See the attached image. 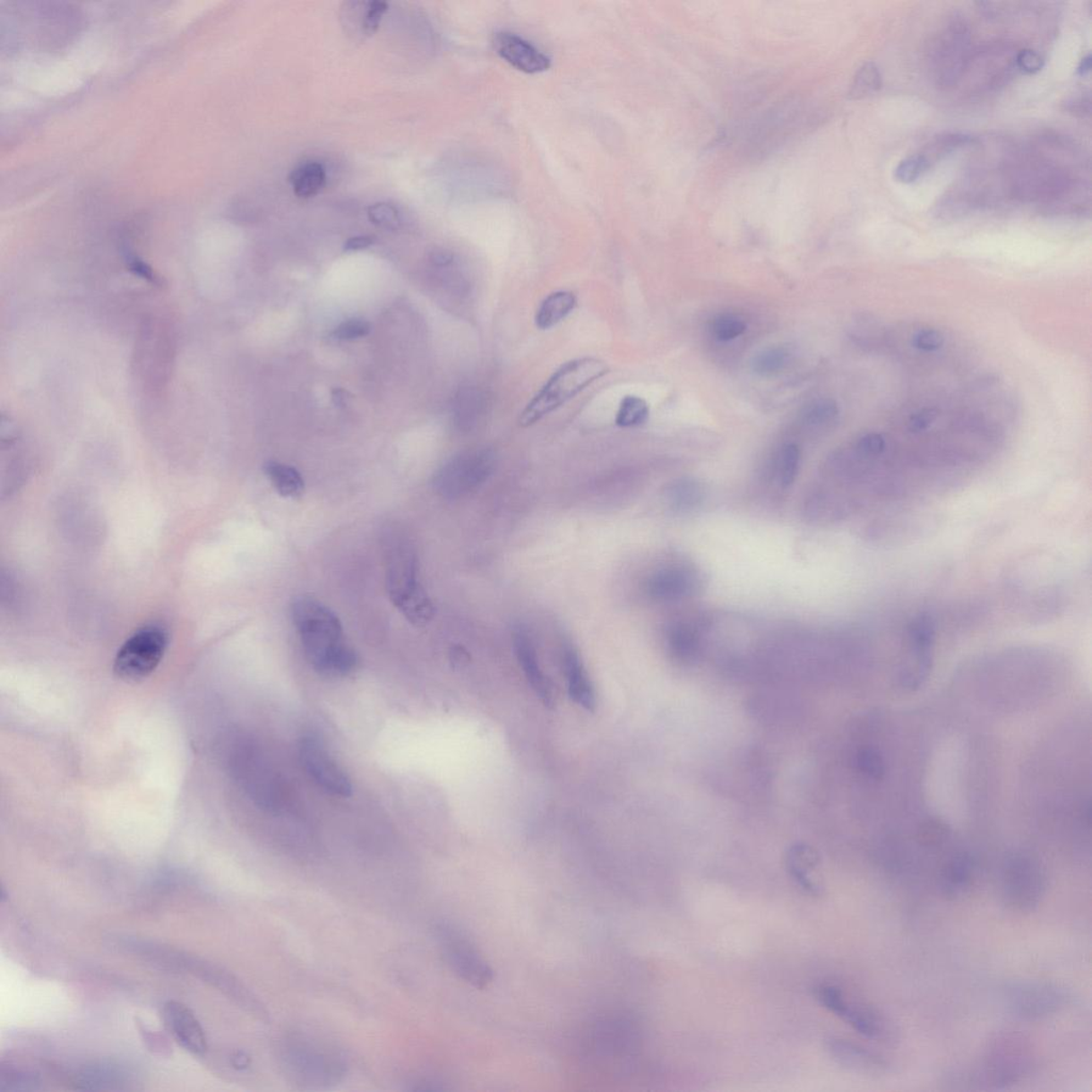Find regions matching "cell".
I'll list each match as a JSON object with an SVG mask.
<instances>
[{
	"instance_id": "obj_1",
	"label": "cell",
	"mask_w": 1092,
	"mask_h": 1092,
	"mask_svg": "<svg viewBox=\"0 0 1092 1092\" xmlns=\"http://www.w3.org/2000/svg\"><path fill=\"white\" fill-rule=\"evenodd\" d=\"M291 615L298 630L305 657L319 675L345 676L354 671L357 657L347 646L343 627L331 609L315 598H297Z\"/></svg>"
},
{
	"instance_id": "obj_2",
	"label": "cell",
	"mask_w": 1092,
	"mask_h": 1092,
	"mask_svg": "<svg viewBox=\"0 0 1092 1092\" xmlns=\"http://www.w3.org/2000/svg\"><path fill=\"white\" fill-rule=\"evenodd\" d=\"M277 1062L290 1084L307 1090L334 1088L348 1072L347 1058L338 1046L307 1033H291L279 1040Z\"/></svg>"
},
{
	"instance_id": "obj_3",
	"label": "cell",
	"mask_w": 1092,
	"mask_h": 1092,
	"mask_svg": "<svg viewBox=\"0 0 1092 1092\" xmlns=\"http://www.w3.org/2000/svg\"><path fill=\"white\" fill-rule=\"evenodd\" d=\"M1037 1058L1032 1041L1018 1032H1002L985 1045L981 1061L966 1075L977 1089L1004 1090L1032 1075Z\"/></svg>"
},
{
	"instance_id": "obj_4",
	"label": "cell",
	"mask_w": 1092,
	"mask_h": 1092,
	"mask_svg": "<svg viewBox=\"0 0 1092 1092\" xmlns=\"http://www.w3.org/2000/svg\"><path fill=\"white\" fill-rule=\"evenodd\" d=\"M386 547V586L391 602L417 626L433 619L434 609L427 593L417 580V559L410 540L400 533L388 537Z\"/></svg>"
},
{
	"instance_id": "obj_5",
	"label": "cell",
	"mask_w": 1092,
	"mask_h": 1092,
	"mask_svg": "<svg viewBox=\"0 0 1092 1092\" xmlns=\"http://www.w3.org/2000/svg\"><path fill=\"white\" fill-rule=\"evenodd\" d=\"M608 373L607 364L600 358L586 357L564 363L520 414V427H530L540 422Z\"/></svg>"
},
{
	"instance_id": "obj_6",
	"label": "cell",
	"mask_w": 1092,
	"mask_h": 1092,
	"mask_svg": "<svg viewBox=\"0 0 1092 1092\" xmlns=\"http://www.w3.org/2000/svg\"><path fill=\"white\" fill-rule=\"evenodd\" d=\"M1048 888V873L1037 856L1024 850L1006 856L1001 872L1000 894L1007 909L1030 914L1043 903Z\"/></svg>"
},
{
	"instance_id": "obj_7",
	"label": "cell",
	"mask_w": 1092,
	"mask_h": 1092,
	"mask_svg": "<svg viewBox=\"0 0 1092 1092\" xmlns=\"http://www.w3.org/2000/svg\"><path fill=\"white\" fill-rule=\"evenodd\" d=\"M970 59V28L960 16H950L929 45L928 70L934 85L940 89L956 86Z\"/></svg>"
},
{
	"instance_id": "obj_8",
	"label": "cell",
	"mask_w": 1092,
	"mask_h": 1092,
	"mask_svg": "<svg viewBox=\"0 0 1092 1092\" xmlns=\"http://www.w3.org/2000/svg\"><path fill=\"white\" fill-rule=\"evenodd\" d=\"M436 942L446 965L463 982L485 990L494 979V973L483 954L466 933L447 923L434 928Z\"/></svg>"
},
{
	"instance_id": "obj_9",
	"label": "cell",
	"mask_w": 1092,
	"mask_h": 1092,
	"mask_svg": "<svg viewBox=\"0 0 1092 1092\" xmlns=\"http://www.w3.org/2000/svg\"><path fill=\"white\" fill-rule=\"evenodd\" d=\"M495 463L494 452L486 448L459 453L435 474L434 489L450 500L466 496L489 479L494 472Z\"/></svg>"
},
{
	"instance_id": "obj_10",
	"label": "cell",
	"mask_w": 1092,
	"mask_h": 1092,
	"mask_svg": "<svg viewBox=\"0 0 1092 1092\" xmlns=\"http://www.w3.org/2000/svg\"><path fill=\"white\" fill-rule=\"evenodd\" d=\"M170 328L159 319H149L142 328L136 354V372L142 377L144 388L159 393L169 379L170 364L175 355Z\"/></svg>"
},
{
	"instance_id": "obj_11",
	"label": "cell",
	"mask_w": 1092,
	"mask_h": 1092,
	"mask_svg": "<svg viewBox=\"0 0 1092 1092\" xmlns=\"http://www.w3.org/2000/svg\"><path fill=\"white\" fill-rule=\"evenodd\" d=\"M168 646L160 626L149 625L134 632L121 647L115 660V674L125 682L147 679L159 667Z\"/></svg>"
},
{
	"instance_id": "obj_12",
	"label": "cell",
	"mask_w": 1092,
	"mask_h": 1092,
	"mask_svg": "<svg viewBox=\"0 0 1092 1092\" xmlns=\"http://www.w3.org/2000/svg\"><path fill=\"white\" fill-rule=\"evenodd\" d=\"M586 1060L596 1068L606 1071H619V1062L635 1048L634 1029L625 1019L606 1018L592 1023L587 1029L584 1041Z\"/></svg>"
},
{
	"instance_id": "obj_13",
	"label": "cell",
	"mask_w": 1092,
	"mask_h": 1092,
	"mask_svg": "<svg viewBox=\"0 0 1092 1092\" xmlns=\"http://www.w3.org/2000/svg\"><path fill=\"white\" fill-rule=\"evenodd\" d=\"M1008 1012L1019 1021L1037 1022L1054 1016L1068 1003L1065 990L1045 982H1017L1004 990Z\"/></svg>"
},
{
	"instance_id": "obj_14",
	"label": "cell",
	"mask_w": 1092,
	"mask_h": 1092,
	"mask_svg": "<svg viewBox=\"0 0 1092 1092\" xmlns=\"http://www.w3.org/2000/svg\"><path fill=\"white\" fill-rule=\"evenodd\" d=\"M816 998L828 1011L842 1019L856 1033L866 1038L883 1040L889 1038L891 1034L888 1021L881 1013L870 1007L848 1001L837 985H821L816 989Z\"/></svg>"
},
{
	"instance_id": "obj_15",
	"label": "cell",
	"mask_w": 1092,
	"mask_h": 1092,
	"mask_svg": "<svg viewBox=\"0 0 1092 1092\" xmlns=\"http://www.w3.org/2000/svg\"><path fill=\"white\" fill-rule=\"evenodd\" d=\"M299 754L301 763L307 774L324 792L333 795V796H350L352 787L348 776L340 769L326 747L317 738L312 736L302 738Z\"/></svg>"
},
{
	"instance_id": "obj_16",
	"label": "cell",
	"mask_w": 1092,
	"mask_h": 1092,
	"mask_svg": "<svg viewBox=\"0 0 1092 1092\" xmlns=\"http://www.w3.org/2000/svg\"><path fill=\"white\" fill-rule=\"evenodd\" d=\"M825 1049L834 1062L850 1072L864 1077L881 1078L890 1071L886 1058L853 1041L830 1037L825 1041Z\"/></svg>"
},
{
	"instance_id": "obj_17",
	"label": "cell",
	"mask_w": 1092,
	"mask_h": 1092,
	"mask_svg": "<svg viewBox=\"0 0 1092 1092\" xmlns=\"http://www.w3.org/2000/svg\"><path fill=\"white\" fill-rule=\"evenodd\" d=\"M493 45L502 59L520 72L539 74L551 67V59L546 54L515 33H496Z\"/></svg>"
},
{
	"instance_id": "obj_18",
	"label": "cell",
	"mask_w": 1092,
	"mask_h": 1092,
	"mask_svg": "<svg viewBox=\"0 0 1092 1092\" xmlns=\"http://www.w3.org/2000/svg\"><path fill=\"white\" fill-rule=\"evenodd\" d=\"M164 1021L168 1030L183 1048L194 1055H203L207 1040L198 1019L187 1006L169 1002L164 1007Z\"/></svg>"
},
{
	"instance_id": "obj_19",
	"label": "cell",
	"mask_w": 1092,
	"mask_h": 1092,
	"mask_svg": "<svg viewBox=\"0 0 1092 1092\" xmlns=\"http://www.w3.org/2000/svg\"><path fill=\"white\" fill-rule=\"evenodd\" d=\"M977 866L970 854L959 851L949 856L939 873L941 894L950 900L965 898L976 881Z\"/></svg>"
},
{
	"instance_id": "obj_20",
	"label": "cell",
	"mask_w": 1092,
	"mask_h": 1092,
	"mask_svg": "<svg viewBox=\"0 0 1092 1092\" xmlns=\"http://www.w3.org/2000/svg\"><path fill=\"white\" fill-rule=\"evenodd\" d=\"M514 649L526 679L529 682L537 697H539L546 708L552 709L554 707L552 686L537 663L536 649L530 637L522 629L515 632Z\"/></svg>"
},
{
	"instance_id": "obj_21",
	"label": "cell",
	"mask_w": 1092,
	"mask_h": 1092,
	"mask_svg": "<svg viewBox=\"0 0 1092 1092\" xmlns=\"http://www.w3.org/2000/svg\"><path fill=\"white\" fill-rule=\"evenodd\" d=\"M563 660L571 699L580 707L593 712L596 709V694L579 654L573 648L567 647L564 649Z\"/></svg>"
},
{
	"instance_id": "obj_22",
	"label": "cell",
	"mask_w": 1092,
	"mask_h": 1092,
	"mask_svg": "<svg viewBox=\"0 0 1092 1092\" xmlns=\"http://www.w3.org/2000/svg\"><path fill=\"white\" fill-rule=\"evenodd\" d=\"M692 576L679 569L658 571L647 585L648 595L657 601L669 602L686 597L692 590Z\"/></svg>"
},
{
	"instance_id": "obj_23",
	"label": "cell",
	"mask_w": 1092,
	"mask_h": 1092,
	"mask_svg": "<svg viewBox=\"0 0 1092 1092\" xmlns=\"http://www.w3.org/2000/svg\"><path fill=\"white\" fill-rule=\"evenodd\" d=\"M578 305L573 293L568 290L555 291L548 295L537 307L535 322L537 329L550 330L564 321Z\"/></svg>"
},
{
	"instance_id": "obj_24",
	"label": "cell",
	"mask_w": 1092,
	"mask_h": 1092,
	"mask_svg": "<svg viewBox=\"0 0 1092 1092\" xmlns=\"http://www.w3.org/2000/svg\"><path fill=\"white\" fill-rule=\"evenodd\" d=\"M489 400L478 388H466L458 394L455 405L457 423L463 428H472L486 416Z\"/></svg>"
},
{
	"instance_id": "obj_25",
	"label": "cell",
	"mask_w": 1092,
	"mask_h": 1092,
	"mask_svg": "<svg viewBox=\"0 0 1092 1092\" xmlns=\"http://www.w3.org/2000/svg\"><path fill=\"white\" fill-rule=\"evenodd\" d=\"M289 181L293 184L297 197L309 199L315 197L323 188L326 184V172L318 162H305L291 173Z\"/></svg>"
},
{
	"instance_id": "obj_26",
	"label": "cell",
	"mask_w": 1092,
	"mask_h": 1092,
	"mask_svg": "<svg viewBox=\"0 0 1092 1092\" xmlns=\"http://www.w3.org/2000/svg\"><path fill=\"white\" fill-rule=\"evenodd\" d=\"M265 474L279 495L297 497L305 490V481L301 474L293 467L276 461L265 464Z\"/></svg>"
},
{
	"instance_id": "obj_27",
	"label": "cell",
	"mask_w": 1092,
	"mask_h": 1092,
	"mask_svg": "<svg viewBox=\"0 0 1092 1092\" xmlns=\"http://www.w3.org/2000/svg\"><path fill=\"white\" fill-rule=\"evenodd\" d=\"M125 1077L119 1066L100 1063L83 1069L76 1079V1085L87 1090L112 1088L125 1082Z\"/></svg>"
},
{
	"instance_id": "obj_28",
	"label": "cell",
	"mask_w": 1092,
	"mask_h": 1092,
	"mask_svg": "<svg viewBox=\"0 0 1092 1092\" xmlns=\"http://www.w3.org/2000/svg\"><path fill=\"white\" fill-rule=\"evenodd\" d=\"M815 865L814 856L806 850H794L788 860L789 873L796 882L797 886L803 890L804 893L810 896H820L821 888L819 883L815 882L809 875V873Z\"/></svg>"
},
{
	"instance_id": "obj_29",
	"label": "cell",
	"mask_w": 1092,
	"mask_h": 1092,
	"mask_svg": "<svg viewBox=\"0 0 1092 1092\" xmlns=\"http://www.w3.org/2000/svg\"><path fill=\"white\" fill-rule=\"evenodd\" d=\"M882 86V77L881 70L873 63H866L860 66L854 77L853 83L848 92V98L851 99H860L869 95L875 93L881 90Z\"/></svg>"
},
{
	"instance_id": "obj_30",
	"label": "cell",
	"mask_w": 1092,
	"mask_h": 1092,
	"mask_svg": "<svg viewBox=\"0 0 1092 1092\" xmlns=\"http://www.w3.org/2000/svg\"><path fill=\"white\" fill-rule=\"evenodd\" d=\"M649 408L646 400L638 396H625L621 401L615 425L621 428H634L647 423Z\"/></svg>"
},
{
	"instance_id": "obj_31",
	"label": "cell",
	"mask_w": 1092,
	"mask_h": 1092,
	"mask_svg": "<svg viewBox=\"0 0 1092 1092\" xmlns=\"http://www.w3.org/2000/svg\"><path fill=\"white\" fill-rule=\"evenodd\" d=\"M972 142V138L966 133H949L940 134L939 137L933 139L931 143L923 150L921 154L925 157L929 166L936 164L943 157L954 152L955 150L963 147Z\"/></svg>"
},
{
	"instance_id": "obj_32",
	"label": "cell",
	"mask_w": 1092,
	"mask_h": 1092,
	"mask_svg": "<svg viewBox=\"0 0 1092 1092\" xmlns=\"http://www.w3.org/2000/svg\"><path fill=\"white\" fill-rule=\"evenodd\" d=\"M668 643L677 658L690 659L698 651V637L690 625L676 623L670 627Z\"/></svg>"
},
{
	"instance_id": "obj_33",
	"label": "cell",
	"mask_w": 1092,
	"mask_h": 1092,
	"mask_svg": "<svg viewBox=\"0 0 1092 1092\" xmlns=\"http://www.w3.org/2000/svg\"><path fill=\"white\" fill-rule=\"evenodd\" d=\"M746 329V323L733 314H719L710 322V331L721 341L735 340L743 335Z\"/></svg>"
},
{
	"instance_id": "obj_34",
	"label": "cell",
	"mask_w": 1092,
	"mask_h": 1092,
	"mask_svg": "<svg viewBox=\"0 0 1092 1092\" xmlns=\"http://www.w3.org/2000/svg\"><path fill=\"white\" fill-rule=\"evenodd\" d=\"M787 362V354L779 348L761 352L753 358L752 371L761 377H771L779 374Z\"/></svg>"
},
{
	"instance_id": "obj_35",
	"label": "cell",
	"mask_w": 1092,
	"mask_h": 1092,
	"mask_svg": "<svg viewBox=\"0 0 1092 1092\" xmlns=\"http://www.w3.org/2000/svg\"><path fill=\"white\" fill-rule=\"evenodd\" d=\"M931 166L921 153L906 157L896 167L894 176L899 182L911 184L920 178Z\"/></svg>"
},
{
	"instance_id": "obj_36",
	"label": "cell",
	"mask_w": 1092,
	"mask_h": 1092,
	"mask_svg": "<svg viewBox=\"0 0 1092 1092\" xmlns=\"http://www.w3.org/2000/svg\"><path fill=\"white\" fill-rule=\"evenodd\" d=\"M800 463V451L796 445L791 444L783 448L781 455V484L786 488L791 486L797 478Z\"/></svg>"
},
{
	"instance_id": "obj_37",
	"label": "cell",
	"mask_w": 1092,
	"mask_h": 1092,
	"mask_svg": "<svg viewBox=\"0 0 1092 1092\" xmlns=\"http://www.w3.org/2000/svg\"><path fill=\"white\" fill-rule=\"evenodd\" d=\"M368 218L374 226L394 229L399 228L400 219L399 211L388 203L374 204L368 209Z\"/></svg>"
},
{
	"instance_id": "obj_38",
	"label": "cell",
	"mask_w": 1092,
	"mask_h": 1092,
	"mask_svg": "<svg viewBox=\"0 0 1092 1092\" xmlns=\"http://www.w3.org/2000/svg\"><path fill=\"white\" fill-rule=\"evenodd\" d=\"M838 414V408L836 402L831 400H820L806 411L805 421L813 426L824 425L832 422Z\"/></svg>"
},
{
	"instance_id": "obj_39",
	"label": "cell",
	"mask_w": 1092,
	"mask_h": 1092,
	"mask_svg": "<svg viewBox=\"0 0 1092 1092\" xmlns=\"http://www.w3.org/2000/svg\"><path fill=\"white\" fill-rule=\"evenodd\" d=\"M887 451V441L881 434H869L858 441L856 443V452L858 455L866 460H875L881 457Z\"/></svg>"
},
{
	"instance_id": "obj_40",
	"label": "cell",
	"mask_w": 1092,
	"mask_h": 1092,
	"mask_svg": "<svg viewBox=\"0 0 1092 1092\" xmlns=\"http://www.w3.org/2000/svg\"><path fill=\"white\" fill-rule=\"evenodd\" d=\"M371 332V324L362 319H350L335 329L334 336L339 340H357Z\"/></svg>"
},
{
	"instance_id": "obj_41",
	"label": "cell",
	"mask_w": 1092,
	"mask_h": 1092,
	"mask_svg": "<svg viewBox=\"0 0 1092 1092\" xmlns=\"http://www.w3.org/2000/svg\"><path fill=\"white\" fill-rule=\"evenodd\" d=\"M38 1085L35 1075L25 1072H13L9 1074L0 1075V1086L2 1090H30L35 1089Z\"/></svg>"
},
{
	"instance_id": "obj_42",
	"label": "cell",
	"mask_w": 1092,
	"mask_h": 1092,
	"mask_svg": "<svg viewBox=\"0 0 1092 1092\" xmlns=\"http://www.w3.org/2000/svg\"><path fill=\"white\" fill-rule=\"evenodd\" d=\"M1015 63L1018 70L1027 74H1036L1043 70L1045 60L1041 55L1030 48L1021 49L1016 53Z\"/></svg>"
},
{
	"instance_id": "obj_43",
	"label": "cell",
	"mask_w": 1092,
	"mask_h": 1092,
	"mask_svg": "<svg viewBox=\"0 0 1092 1092\" xmlns=\"http://www.w3.org/2000/svg\"><path fill=\"white\" fill-rule=\"evenodd\" d=\"M389 5L383 2L367 3L365 14H364L363 30L367 36H373L378 30L380 21L383 16L388 10Z\"/></svg>"
},
{
	"instance_id": "obj_44",
	"label": "cell",
	"mask_w": 1092,
	"mask_h": 1092,
	"mask_svg": "<svg viewBox=\"0 0 1092 1092\" xmlns=\"http://www.w3.org/2000/svg\"><path fill=\"white\" fill-rule=\"evenodd\" d=\"M944 335L936 329H925L915 335L912 344L923 351H937L944 344Z\"/></svg>"
},
{
	"instance_id": "obj_45",
	"label": "cell",
	"mask_w": 1092,
	"mask_h": 1092,
	"mask_svg": "<svg viewBox=\"0 0 1092 1092\" xmlns=\"http://www.w3.org/2000/svg\"><path fill=\"white\" fill-rule=\"evenodd\" d=\"M937 418L938 411L936 408H924V410L911 417L908 428L912 434L924 433V431H926L936 422Z\"/></svg>"
},
{
	"instance_id": "obj_46",
	"label": "cell",
	"mask_w": 1092,
	"mask_h": 1092,
	"mask_svg": "<svg viewBox=\"0 0 1092 1092\" xmlns=\"http://www.w3.org/2000/svg\"><path fill=\"white\" fill-rule=\"evenodd\" d=\"M1066 109L1069 112L1077 116H1088L1091 111V99L1089 93H1079L1069 99L1065 103Z\"/></svg>"
},
{
	"instance_id": "obj_47",
	"label": "cell",
	"mask_w": 1092,
	"mask_h": 1092,
	"mask_svg": "<svg viewBox=\"0 0 1092 1092\" xmlns=\"http://www.w3.org/2000/svg\"><path fill=\"white\" fill-rule=\"evenodd\" d=\"M374 238L372 236L352 237V238L347 240V242L345 243L344 248L346 251H357V250L366 249V248H368L369 245H372L374 244Z\"/></svg>"
},
{
	"instance_id": "obj_48",
	"label": "cell",
	"mask_w": 1092,
	"mask_h": 1092,
	"mask_svg": "<svg viewBox=\"0 0 1092 1092\" xmlns=\"http://www.w3.org/2000/svg\"><path fill=\"white\" fill-rule=\"evenodd\" d=\"M430 261L436 267H446L452 264L453 255L446 250H435L430 254Z\"/></svg>"
},
{
	"instance_id": "obj_49",
	"label": "cell",
	"mask_w": 1092,
	"mask_h": 1092,
	"mask_svg": "<svg viewBox=\"0 0 1092 1092\" xmlns=\"http://www.w3.org/2000/svg\"><path fill=\"white\" fill-rule=\"evenodd\" d=\"M233 1066L244 1071V1069L250 1066V1058L244 1054V1053H238V1054L233 1057Z\"/></svg>"
},
{
	"instance_id": "obj_50",
	"label": "cell",
	"mask_w": 1092,
	"mask_h": 1092,
	"mask_svg": "<svg viewBox=\"0 0 1092 1092\" xmlns=\"http://www.w3.org/2000/svg\"><path fill=\"white\" fill-rule=\"evenodd\" d=\"M1090 70H1091V55L1088 54V56H1085V57L1082 60H1080V63L1078 66V74L1079 76H1086L1088 74Z\"/></svg>"
},
{
	"instance_id": "obj_51",
	"label": "cell",
	"mask_w": 1092,
	"mask_h": 1092,
	"mask_svg": "<svg viewBox=\"0 0 1092 1092\" xmlns=\"http://www.w3.org/2000/svg\"><path fill=\"white\" fill-rule=\"evenodd\" d=\"M332 396H333V401H334L335 405L339 406V407L345 406L347 403V400H348V397H347V391L344 390H340V389L334 390Z\"/></svg>"
}]
</instances>
